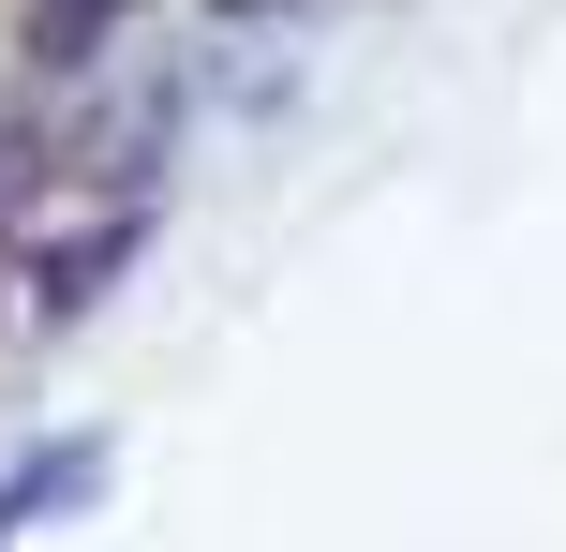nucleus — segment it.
Listing matches in <instances>:
<instances>
[{"label": "nucleus", "instance_id": "1", "mask_svg": "<svg viewBox=\"0 0 566 552\" xmlns=\"http://www.w3.org/2000/svg\"><path fill=\"white\" fill-rule=\"evenodd\" d=\"M224 15H269V0H224Z\"/></svg>", "mask_w": 566, "mask_h": 552}]
</instances>
